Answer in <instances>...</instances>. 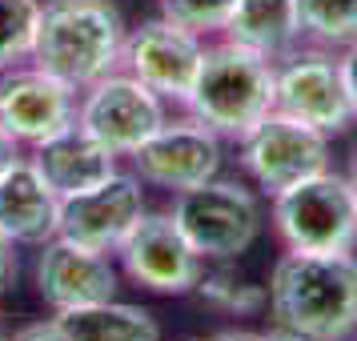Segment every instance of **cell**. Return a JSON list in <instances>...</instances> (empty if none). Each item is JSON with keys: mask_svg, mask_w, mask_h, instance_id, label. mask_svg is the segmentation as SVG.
<instances>
[{"mask_svg": "<svg viewBox=\"0 0 357 341\" xmlns=\"http://www.w3.org/2000/svg\"><path fill=\"white\" fill-rule=\"evenodd\" d=\"M129 161L132 173L145 185L165 189V193H185V189H197L205 181L221 177L225 141L185 113V116H169Z\"/></svg>", "mask_w": 357, "mask_h": 341, "instance_id": "30bf717a", "label": "cell"}, {"mask_svg": "<svg viewBox=\"0 0 357 341\" xmlns=\"http://www.w3.org/2000/svg\"><path fill=\"white\" fill-rule=\"evenodd\" d=\"M52 321L65 341H161V321L145 305L132 301H93V305L61 309Z\"/></svg>", "mask_w": 357, "mask_h": 341, "instance_id": "ac0fdd59", "label": "cell"}, {"mask_svg": "<svg viewBox=\"0 0 357 341\" xmlns=\"http://www.w3.org/2000/svg\"><path fill=\"white\" fill-rule=\"evenodd\" d=\"M17 249L20 245L13 241V237L0 233V293L13 289V281H17V273H20V253Z\"/></svg>", "mask_w": 357, "mask_h": 341, "instance_id": "603a6c76", "label": "cell"}, {"mask_svg": "<svg viewBox=\"0 0 357 341\" xmlns=\"http://www.w3.org/2000/svg\"><path fill=\"white\" fill-rule=\"evenodd\" d=\"M269 317L309 341H349L357 333V253L285 249L269 269Z\"/></svg>", "mask_w": 357, "mask_h": 341, "instance_id": "6da1fadb", "label": "cell"}, {"mask_svg": "<svg viewBox=\"0 0 357 341\" xmlns=\"http://www.w3.org/2000/svg\"><path fill=\"white\" fill-rule=\"evenodd\" d=\"M261 341H309V338H297V333H285V329H261Z\"/></svg>", "mask_w": 357, "mask_h": 341, "instance_id": "83f0119b", "label": "cell"}, {"mask_svg": "<svg viewBox=\"0 0 357 341\" xmlns=\"http://www.w3.org/2000/svg\"><path fill=\"white\" fill-rule=\"evenodd\" d=\"M229 265H233V261H217L213 269L205 265V273H201V281H197L193 293L209 309L229 313V317H253V313H261V309L269 305L265 285L249 281V277H237Z\"/></svg>", "mask_w": 357, "mask_h": 341, "instance_id": "d6986e66", "label": "cell"}, {"mask_svg": "<svg viewBox=\"0 0 357 341\" xmlns=\"http://www.w3.org/2000/svg\"><path fill=\"white\" fill-rule=\"evenodd\" d=\"M341 61V77H345V93H349V105H354V121H357V40L354 45H345L337 52Z\"/></svg>", "mask_w": 357, "mask_h": 341, "instance_id": "cb8c5ba5", "label": "cell"}, {"mask_svg": "<svg viewBox=\"0 0 357 341\" xmlns=\"http://www.w3.org/2000/svg\"><path fill=\"white\" fill-rule=\"evenodd\" d=\"M36 293L40 301L61 313V309L93 305V301H109L121 289V265L113 253H100L89 245H77L68 237H49L36 245Z\"/></svg>", "mask_w": 357, "mask_h": 341, "instance_id": "5bb4252c", "label": "cell"}, {"mask_svg": "<svg viewBox=\"0 0 357 341\" xmlns=\"http://www.w3.org/2000/svg\"><path fill=\"white\" fill-rule=\"evenodd\" d=\"M345 181H349L354 201H357V141H354V149H349V169H345Z\"/></svg>", "mask_w": 357, "mask_h": 341, "instance_id": "f1b7e54d", "label": "cell"}, {"mask_svg": "<svg viewBox=\"0 0 357 341\" xmlns=\"http://www.w3.org/2000/svg\"><path fill=\"white\" fill-rule=\"evenodd\" d=\"M13 341H65V333H61V325L49 317V321H33V325H24V329H17Z\"/></svg>", "mask_w": 357, "mask_h": 341, "instance_id": "484cf974", "label": "cell"}, {"mask_svg": "<svg viewBox=\"0 0 357 341\" xmlns=\"http://www.w3.org/2000/svg\"><path fill=\"white\" fill-rule=\"evenodd\" d=\"M145 209V181L132 169H116L100 185L61 201L56 233L100 253H116V245L129 237V229L141 221Z\"/></svg>", "mask_w": 357, "mask_h": 341, "instance_id": "4fadbf2b", "label": "cell"}, {"mask_svg": "<svg viewBox=\"0 0 357 341\" xmlns=\"http://www.w3.org/2000/svg\"><path fill=\"white\" fill-rule=\"evenodd\" d=\"M221 36L273 61V65L281 56H289L297 45H305L301 20H297V0H237Z\"/></svg>", "mask_w": 357, "mask_h": 341, "instance_id": "e0dca14e", "label": "cell"}, {"mask_svg": "<svg viewBox=\"0 0 357 341\" xmlns=\"http://www.w3.org/2000/svg\"><path fill=\"white\" fill-rule=\"evenodd\" d=\"M0 341H8V338H0Z\"/></svg>", "mask_w": 357, "mask_h": 341, "instance_id": "f546056e", "label": "cell"}, {"mask_svg": "<svg viewBox=\"0 0 357 341\" xmlns=\"http://www.w3.org/2000/svg\"><path fill=\"white\" fill-rule=\"evenodd\" d=\"M129 24L113 0H45L33 45V65L73 89H89L121 68Z\"/></svg>", "mask_w": 357, "mask_h": 341, "instance_id": "7a4b0ae2", "label": "cell"}, {"mask_svg": "<svg viewBox=\"0 0 357 341\" xmlns=\"http://www.w3.org/2000/svg\"><path fill=\"white\" fill-rule=\"evenodd\" d=\"M116 265L132 285L161 297H185L197 289L205 273V261L185 241L181 225L169 209H145L141 221L129 229V237L116 245Z\"/></svg>", "mask_w": 357, "mask_h": 341, "instance_id": "9c48e42d", "label": "cell"}, {"mask_svg": "<svg viewBox=\"0 0 357 341\" xmlns=\"http://www.w3.org/2000/svg\"><path fill=\"white\" fill-rule=\"evenodd\" d=\"M24 157H29V149H24L13 132L0 125V173H8V169H13L17 161H24Z\"/></svg>", "mask_w": 357, "mask_h": 341, "instance_id": "d4e9b609", "label": "cell"}, {"mask_svg": "<svg viewBox=\"0 0 357 341\" xmlns=\"http://www.w3.org/2000/svg\"><path fill=\"white\" fill-rule=\"evenodd\" d=\"M233 4L237 0H161V13L209 40V36L225 33V20L233 13Z\"/></svg>", "mask_w": 357, "mask_h": 341, "instance_id": "7402d4cb", "label": "cell"}, {"mask_svg": "<svg viewBox=\"0 0 357 341\" xmlns=\"http://www.w3.org/2000/svg\"><path fill=\"white\" fill-rule=\"evenodd\" d=\"M273 93L277 113L297 116L329 137H341L349 125H357L349 93H345V77H341V61L333 49L297 45L289 56L277 61Z\"/></svg>", "mask_w": 357, "mask_h": 341, "instance_id": "ba28073f", "label": "cell"}, {"mask_svg": "<svg viewBox=\"0 0 357 341\" xmlns=\"http://www.w3.org/2000/svg\"><path fill=\"white\" fill-rule=\"evenodd\" d=\"M56 213L61 197L52 193L24 157L8 173H0V233L13 237L17 245H45L56 237Z\"/></svg>", "mask_w": 357, "mask_h": 341, "instance_id": "2e32d148", "label": "cell"}, {"mask_svg": "<svg viewBox=\"0 0 357 341\" xmlns=\"http://www.w3.org/2000/svg\"><path fill=\"white\" fill-rule=\"evenodd\" d=\"M301 40L341 52L357 40V0H297Z\"/></svg>", "mask_w": 357, "mask_h": 341, "instance_id": "ffe728a7", "label": "cell"}, {"mask_svg": "<svg viewBox=\"0 0 357 341\" xmlns=\"http://www.w3.org/2000/svg\"><path fill=\"white\" fill-rule=\"evenodd\" d=\"M45 0H0V68L33 61Z\"/></svg>", "mask_w": 357, "mask_h": 341, "instance_id": "44dd1931", "label": "cell"}, {"mask_svg": "<svg viewBox=\"0 0 357 341\" xmlns=\"http://www.w3.org/2000/svg\"><path fill=\"white\" fill-rule=\"evenodd\" d=\"M329 141H333L329 132L273 109L257 129H249L237 141V165L261 197H273L297 181L333 169V145Z\"/></svg>", "mask_w": 357, "mask_h": 341, "instance_id": "8992f818", "label": "cell"}, {"mask_svg": "<svg viewBox=\"0 0 357 341\" xmlns=\"http://www.w3.org/2000/svg\"><path fill=\"white\" fill-rule=\"evenodd\" d=\"M197 341H261V329H225L213 338H197Z\"/></svg>", "mask_w": 357, "mask_h": 341, "instance_id": "4316f807", "label": "cell"}, {"mask_svg": "<svg viewBox=\"0 0 357 341\" xmlns=\"http://www.w3.org/2000/svg\"><path fill=\"white\" fill-rule=\"evenodd\" d=\"M201 56H205V36L157 13V17L141 20L137 29H129L121 68L132 73L137 81H145L169 105H185L197 68H201Z\"/></svg>", "mask_w": 357, "mask_h": 341, "instance_id": "8fae6325", "label": "cell"}, {"mask_svg": "<svg viewBox=\"0 0 357 341\" xmlns=\"http://www.w3.org/2000/svg\"><path fill=\"white\" fill-rule=\"evenodd\" d=\"M169 213L205 265L237 261L241 253H249L265 225L261 193L249 181L233 177H213L197 189L173 193Z\"/></svg>", "mask_w": 357, "mask_h": 341, "instance_id": "277c9868", "label": "cell"}, {"mask_svg": "<svg viewBox=\"0 0 357 341\" xmlns=\"http://www.w3.org/2000/svg\"><path fill=\"white\" fill-rule=\"evenodd\" d=\"M165 121H169V100L157 97L125 68L81 89L77 100V125L93 132L105 149H113L116 157H132Z\"/></svg>", "mask_w": 357, "mask_h": 341, "instance_id": "52a82bcc", "label": "cell"}, {"mask_svg": "<svg viewBox=\"0 0 357 341\" xmlns=\"http://www.w3.org/2000/svg\"><path fill=\"white\" fill-rule=\"evenodd\" d=\"M29 161H33L40 181H45L61 201L84 193V189H93V185H100L105 177H113L116 169H121V165H116L121 157H116L113 149L100 145L93 132H84L81 125H73V129L33 145L29 149Z\"/></svg>", "mask_w": 357, "mask_h": 341, "instance_id": "9a60e30c", "label": "cell"}, {"mask_svg": "<svg viewBox=\"0 0 357 341\" xmlns=\"http://www.w3.org/2000/svg\"><path fill=\"white\" fill-rule=\"evenodd\" d=\"M273 77L277 65L233 40H205V56L185 97V113L213 129L221 141H241L273 113Z\"/></svg>", "mask_w": 357, "mask_h": 341, "instance_id": "3957f363", "label": "cell"}, {"mask_svg": "<svg viewBox=\"0 0 357 341\" xmlns=\"http://www.w3.org/2000/svg\"><path fill=\"white\" fill-rule=\"evenodd\" d=\"M269 221L285 249L357 253V201L345 173L325 169L269 197Z\"/></svg>", "mask_w": 357, "mask_h": 341, "instance_id": "5b68a950", "label": "cell"}, {"mask_svg": "<svg viewBox=\"0 0 357 341\" xmlns=\"http://www.w3.org/2000/svg\"><path fill=\"white\" fill-rule=\"evenodd\" d=\"M77 100H81V89H73L68 81L52 77L49 68L33 65V61L0 68V125L24 149L73 129Z\"/></svg>", "mask_w": 357, "mask_h": 341, "instance_id": "7c38bea8", "label": "cell"}]
</instances>
